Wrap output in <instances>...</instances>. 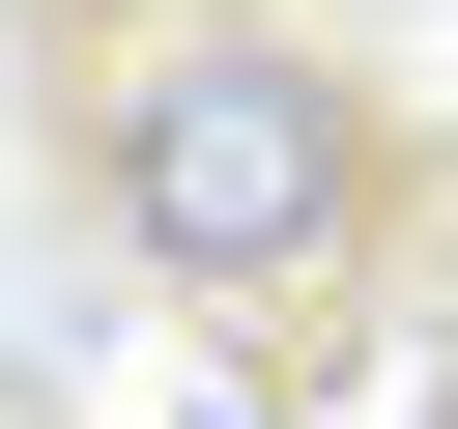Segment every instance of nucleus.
<instances>
[{
    "label": "nucleus",
    "mask_w": 458,
    "mask_h": 429,
    "mask_svg": "<svg viewBox=\"0 0 458 429\" xmlns=\"http://www.w3.org/2000/svg\"><path fill=\"white\" fill-rule=\"evenodd\" d=\"M0 429H86V400H57V372H0Z\"/></svg>",
    "instance_id": "obj_2"
},
{
    "label": "nucleus",
    "mask_w": 458,
    "mask_h": 429,
    "mask_svg": "<svg viewBox=\"0 0 458 429\" xmlns=\"http://www.w3.org/2000/svg\"><path fill=\"white\" fill-rule=\"evenodd\" d=\"M229 429H286V400H229Z\"/></svg>",
    "instance_id": "obj_3"
},
{
    "label": "nucleus",
    "mask_w": 458,
    "mask_h": 429,
    "mask_svg": "<svg viewBox=\"0 0 458 429\" xmlns=\"http://www.w3.org/2000/svg\"><path fill=\"white\" fill-rule=\"evenodd\" d=\"M86 200H114V257L200 286L229 343H344L429 172H401V114H372L315 29H200V0H143V29L86 57Z\"/></svg>",
    "instance_id": "obj_1"
}]
</instances>
